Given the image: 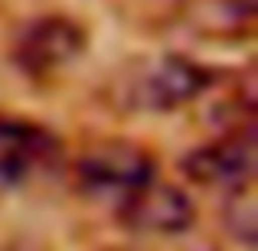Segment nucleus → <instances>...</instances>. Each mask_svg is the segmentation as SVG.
<instances>
[{"instance_id":"1","label":"nucleus","mask_w":258,"mask_h":251,"mask_svg":"<svg viewBox=\"0 0 258 251\" xmlns=\"http://www.w3.org/2000/svg\"><path fill=\"white\" fill-rule=\"evenodd\" d=\"M157 180V166L147 150L134 144H98L76 163V183L79 189L95 202L105 206H124L141 186Z\"/></svg>"},{"instance_id":"2","label":"nucleus","mask_w":258,"mask_h":251,"mask_svg":"<svg viewBox=\"0 0 258 251\" xmlns=\"http://www.w3.org/2000/svg\"><path fill=\"white\" fill-rule=\"evenodd\" d=\"M82 49H85L82 26H76L66 17H43L23 26V33L17 36V46H13V59L26 75L43 78L76 62Z\"/></svg>"},{"instance_id":"3","label":"nucleus","mask_w":258,"mask_h":251,"mask_svg":"<svg viewBox=\"0 0 258 251\" xmlns=\"http://www.w3.org/2000/svg\"><path fill=\"white\" fill-rule=\"evenodd\" d=\"M209 72L186 56H164L151 62L131 85V101L144 111H173L206 92Z\"/></svg>"},{"instance_id":"4","label":"nucleus","mask_w":258,"mask_h":251,"mask_svg":"<svg viewBox=\"0 0 258 251\" xmlns=\"http://www.w3.org/2000/svg\"><path fill=\"white\" fill-rule=\"evenodd\" d=\"M189 180L203 183V186H216V189H229L239 193L248 189V180L255 173V140L252 131L242 134H229L219 144L200 147L196 153H189L183 163Z\"/></svg>"},{"instance_id":"5","label":"nucleus","mask_w":258,"mask_h":251,"mask_svg":"<svg viewBox=\"0 0 258 251\" xmlns=\"http://www.w3.org/2000/svg\"><path fill=\"white\" fill-rule=\"evenodd\" d=\"M118 215L127 228H138V232L176 235L193 225V202H189L186 193H180L170 183L151 180L124 206H118Z\"/></svg>"},{"instance_id":"6","label":"nucleus","mask_w":258,"mask_h":251,"mask_svg":"<svg viewBox=\"0 0 258 251\" xmlns=\"http://www.w3.org/2000/svg\"><path fill=\"white\" fill-rule=\"evenodd\" d=\"M59 147L49 131L26 121L0 118V186H23L52 166Z\"/></svg>"}]
</instances>
